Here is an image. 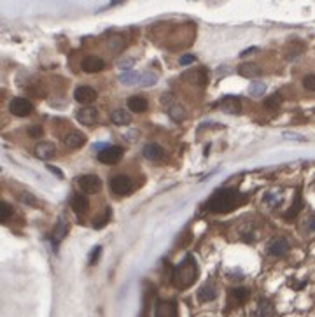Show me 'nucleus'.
Here are the masks:
<instances>
[{
	"instance_id": "nucleus-9",
	"label": "nucleus",
	"mask_w": 315,
	"mask_h": 317,
	"mask_svg": "<svg viewBox=\"0 0 315 317\" xmlns=\"http://www.w3.org/2000/svg\"><path fill=\"white\" fill-rule=\"evenodd\" d=\"M74 98L79 104H91V102L97 100V90H93L91 86H79L74 91Z\"/></svg>"
},
{
	"instance_id": "nucleus-20",
	"label": "nucleus",
	"mask_w": 315,
	"mask_h": 317,
	"mask_svg": "<svg viewBox=\"0 0 315 317\" xmlns=\"http://www.w3.org/2000/svg\"><path fill=\"white\" fill-rule=\"evenodd\" d=\"M110 121H112L114 125H117V126H124V125H130V123H132V116H130L128 110L117 109V110H114V112L110 114Z\"/></svg>"
},
{
	"instance_id": "nucleus-34",
	"label": "nucleus",
	"mask_w": 315,
	"mask_h": 317,
	"mask_svg": "<svg viewBox=\"0 0 315 317\" xmlns=\"http://www.w3.org/2000/svg\"><path fill=\"white\" fill-rule=\"evenodd\" d=\"M303 86H305V90H308V91H315V74L305 76V79H303Z\"/></svg>"
},
{
	"instance_id": "nucleus-30",
	"label": "nucleus",
	"mask_w": 315,
	"mask_h": 317,
	"mask_svg": "<svg viewBox=\"0 0 315 317\" xmlns=\"http://www.w3.org/2000/svg\"><path fill=\"white\" fill-rule=\"evenodd\" d=\"M280 104H282V98H280V95H278V93L271 95V97H268L265 100V107H266V109H271V110L278 109V105H280Z\"/></svg>"
},
{
	"instance_id": "nucleus-12",
	"label": "nucleus",
	"mask_w": 315,
	"mask_h": 317,
	"mask_svg": "<svg viewBox=\"0 0 315 317\" xmlns=\"http://www.w3.org/2000/svg\"><path fill=\"white\" fill-rule=\"evenodd\" d=\"M220 109L226 114H240V110H242V102L236 97H226L220 100Z\"/></svg>"
},
{
	"instance_id": "nucleus-3",
	"label": "nucleus",
	"mask_w": 315,
	"mask_h": 317,
	"mask_svg": "<svg viewBox=\"0 0 315 317\" xmlns=\"http://www.w3.org/2000/svg\"><path fill=\"white\" fill-rule=\"evenodd\" d=\"M77 184H79V188H81V191H84L86 195H94V193H98L100 191V188H102L100 177L93 176V174L81 176L77 179Z\"/></svg>"
},
{
	"instance_id": "nucleus-24",
	"label": "nucleus",
	"mask_w": 315,
	"mask_h": 317,
	"mask_svg": "<svg viewBox=\"0 0 315 317\" xmlns=\"http://www.w3.org/2000/svg\"><path fill=\"white\" fill-rule=\"evenodd\" d=\"M187 79L193 82V84H198V86H203L205 81H207V76H205V70H193V72L187 74Z\"/></svg>"
},
{
	"instance_id": "nucleus-38",
	"label": "nucleus",
	"mask_w": 315,
	"mask_h": 317,
	"mask_svg": "<svg viewBox=\"0 0 315 317\" xmlns=\"http://www.w3.org/2000/svg\"><path fill=\"white\" fill-rule=\"evenodd\" d=\"M306 228H308L310 232H315V216H312L308 221H306Z\"/></svg>"
},
{
	"instance_id": "nucleus-36",
	"label": "nucleus",
	"mask_w": 315,
	"mask_h": 317,
	"mask_svg": "<svg viewBox=\"0 0 315 317\" xmlns=\"http://www.w3.org/2000/svg\"><path fill=\"white\" fill-rule=\"evenodd\" d=\"M100 254H102V247H100V245H97V247H94L91 251V254H89V265L97 263L98 257H100Z\"/></svg>"
},
{
	"instance_id": "nucleus-27",
	"label": "nucleus",
	"mask_w": 315,
	"mask_h": 317,
	"mask_svg": "<svg viewBox=\"0 0 315 317\" xmlns=\"http://www.w3.org/2000/svg\"><path fill=\"white\" fill-rule=\"evenodd\" d=\"M110 221V209H107V211H105L104 214H102V216H98L97 219L93 221V228L94 229H100V228H104L105 224H107Z\"/></svg>"
},
{
	"instance_id": "nucleus-23",
	"label": "nucleus",
	"mask_w": 315,
	"mask_h": 317,
	"mask_svg": "<svg viewBox=\"0 0 315 317\" xmlns=\"http://www.w3.org/2000/svg\"><path fill=\"white\" fill-rule=\"evenodd\" d=\"M247 298H249V289H245V287H235L233 291H231V300L235 302V305L245 303Z\"/></svg>"
},
{
	"instance_id": "nucleus-40",
	"label": "nucleus",
	"mask_w": 315,
	"mask_h": 317,
	"mask_svg": "<svg viewBox=\"0 0 315 317\" xmlns=\"http://www.w3.org/2000/svg\"><path fill=\"white\" fill-rule=\"evenodd\" d=\"M23 198H25V204H28V205H35V198L34 196H28V195H23Z\"/></svg>"
},
{
	"instance_id": "nucleus-5",
	"label": "nucleus",
	"mask_w": 315,
	"mask_h": 317,
	"mask_svg": "<svg viewBox=\"0 0 315 317\" xmlns=\"http://www.w3.org/2000/svg\"><path fill=\"white\" fill-rule=\"evenodd\" d=\"M9 110L14 114V116L18 118H25V116H30L32 112H34V104H32L30 100H26V98H13L9 104Z\"/></svg>"
},
{
	"instance_id": "nucleus-29",
	"label": "nucleus",
	"mask_w": 315,
	"mask_h": 317,
	"mask_svg": "<svg viewBox=\"0 0 315 317\" xmlns=\"http://www.w3.org/2000/svg\"><path fill=\"white\" fill-rule=\"evenodd\" d=\"M265 91H266V86H265V82H261V81L252 82L249 88V93L252 97H261V95H265Z\"/></svg>"
},
{
	"instance_id": "nucleus-6",
	"label": "nucleus",
	"mask_w": 315,
	"mask_h": 317,
	"mask_svg": "<svg viewBox=\"0 0 315 317\" xmlns=\"http://www.w3.org/2000/svg\"><path fill=\"white\" fill-rule=\"evenodd\" d=\"M121 158H123V149L117 148V146H109L98 153V161L105 165H116Z\"/></svg>"
},
{
	"instance_id": "nucleus-33",
	"label": "nucleus",
	"mask_w": 315,
	"mask_h": 317,
	"mask_svg": "<svg viewBox=\"0 0 315 317\" xmlns=\"http://www.w3.org/2000/svg\"><path fill=\"white\" fill-rule=\"evenodd\" d=\"M156 81H158V76H156V74H154V72H147V74H144V76H142L140 84H142V86H152Z\"/></svg>"
},
{
	"instance_id": "nucleus-16",
	"label": "nucleus",
	"mask_w": 315,
	"mask_h": 317,
	"mask_svg": "<svg viewBox=\"0 0 315 317\" xmlns=\"http://www.w3.org/2000/svg\"><path fill=\"white\" fill-rule=\"evenodd\" d=\"M147 98H144V97H140V95H135V97H130L128 98V109L132 110V112H137V114H140V112H145L147 110Z\"/></svg>"
},
{
	"instance_id": "nucleus-17",
	"label": "nucleus",
	"mask_w": 315,
	"mask_h": 317,
	"mask_svg": "<svg viewBox=\"0 0 315 317\" xmlns=\"http://www.w3.org/2000/svg\"><path fill=\"white\" fill-rule=\"evenodd\" d=\"M165 156V151L160 144H147L144 148V158L149 161H158Z\"/></svg>"
},
{
	"instance_id": "nucleus-39",
	"label": "nucleus",
	"mask_w": 315,
	"mask_h": 317,
	"mask_svg": "<svg viewBox=\"0 0 315 317\" xmlns=\"http://www.w3.org/2000/svg\"><path fill=\"white\" fill-rule=\"evenodd\" d=\"M47 168H49L51 172H54V176H58V177H60V179H63V174H61V170H60V168H56V166H53V165H49V166H47Z\"/></svg>"
},
{
	"instance_id": "nucleus-2",
	"label": "nucleus",
	"mask_w": 315,
	"mask_h": 317,
	"mask_svg": "<svg viewBox=\"0 0 315 317\" xmlns=\"http://www.w3.org/2000/svg\"><path fill=\"white\" fill-rule=\"evenodd\" d=\"M196 277H198V265H196L195 257L186 256L184 261H180L172 273V282L179 289H187L195 284Z\"/></svg>"
},
{
	"instance_id": "nucleus-37",
	"label": "nucleus",
	"mask_w": 315,
	"mask_h": 317,
	"mask_svg": "<svg viewBox=\"0 0 315 317\" xmlns=\"http://www.w3.org/2000/svg\"><path fill=\"white\" fill-rule=\"evenodd\" d=\"M195 60H196V58L193 56V54H184V56L179 60V63H180V65H189V63H193Z\"/></svg>"
},
{
	"instance_id": "nucleus-13",
	"label": "nucleus",
	"mask_w": 315,
	"mask_h": 317,
	"mask_svg": "<svg viewBox=\"0 0 315 317\" xmlns=\"http://www.w3.org/2000/svg\"><path fill=\"white\" fill-rule=\"evenodd\" d=\"M84 142H86V135L82 132H79V130H72V132H69V135L65 137V146H69L70 149L82 148Z\"/></svg>"
},
{
	"instance_id": "nucleus-11",
	"label": "nucleus",
	"mask_w": 315,
	"mask_h": 317,
	"mask_svg": "<svg viewBox=\"0 0 315 317\" xmlns=\"http://www.w3.org/2000/svg\"><path fill=\"white\" fill-rule=\"evenodd\" d=\"M287 251H289V244H287V240L282 239V237L273 239L270 242V245H268V254H271V256H284Z\"/></svg>"
},
{
	"instance_id": "nucleus-22",
	"label": "nucleus",
	"mask_w": 315,
	"mask_h": 317,
	"mask_svg": "<svg viewBox=\"0 0 315 317\" xmlns=\"http://www.w3.org/2000/svg\"><path fill=\"white\" fill-rule=\"evenodd\" d=\"M301 209H303L301 191H296V196H294V204L291 205V209H289V211L286 212V219H287V221L294 219V217H296L298 214L301 212Z\"/></svg>"
},
{
	"instance_id": "nucleus-26",
	"label": "nucleus",
	"mask_w": 315,
	"mask_h": 317,
	"mask_svg": "<svg viewBox=\"0 0 315 317\" xmlns=\"http://www.w3.org/2000/svg\"><path fill=\"white\" fill-rule=\"evenodd\" d=\"M11 216H13V207H11L7 201H2V204H0V221H2V223H7V221L11 219Z\"/></svg>"
},
{
	"instance_id": "nucleus-31",
	"label": "nucleus",
	"mask_w": 315,
	"mask_h": 317,
	"mask_svg": "<svg viewBox=\"0 0 315 317\" xmlns=\"http://www.w3.org/2000/svg\"><path fill=\"white\" fill-rule=\"evenodd\" d=\"M123 46H124V41L121 37H112L109 41V47H110V51H114V53H119L121 49H123Z\"/></svg>"
},
{
	"instance_id": "nucleus-7",
	"label": "nucleus",
	"mask_w": 315,
	"mask_h": 317,
	"mask_svg": "<svg viewBox=\"0 0 315 317\" xmlns=\"http://www.w3.org/2000/svg\"><path fill=\"white\" fill-rule=\"evenodd\" d=\"M154 317H179L177 303L168 302V300H161V302H158Z\"/></svg>"
},
{
	"instance_id": "nucleus-1",
	"label": "nucleus",
	"mask_w": 315,
	"mask_h": 317,
	"mask_svg": "<svg viewBox=\"0 0 315 317\" xmlns=\"http://www.w3.org/2000/svg\"><path fill=\"white\" fill-rule=\"evenodd\" d=\"M245 201V195L238 191L235 188H220L214 195L210 196L207 207L208 211L224 214V212H231L233 209H236L238 205H242Z\"/></svg>"
},
{
	"instance_id": "nucleus-19",
	"label": "nucleus",
	"mask_w": 315,
	"mask_h": 317,
	"mask_svg": "<svg viewBox=\"0 0 315 317\" xmlns=\"http://www.w3.org/2000/svg\"><path fill=\"white\" fill-rule=\"evenodd\" d=\"M70 207H72L74 212L81 216V214H84L88 211V198L84 195H74L70 198Z\"/></svg>"
},
{
	"instance_id": "nucleus-14",
	"label": "nucleus",
	"mask_w": 315,
	"mask_h": 317,
	"mask_svg": "<svg viewBox=\"0 0 315 317\" xmlns=\"http://www.w3.org/2000/svg\"><path fill=\"white\" fill-rule=\"evenodd\" d=\"M238 74L242 77H247V79L258 77V76H261V67H259L258 63L245 62V63H242V65L238 67Z\"/></svg>"
},
{
	"instance_id": "nucleus-41",
	"label": "nucleus",
	"mask_w": 315,
	"mask_h": 317,
	"mask_svg": "<svg viewBox=\"0 0 315 317\" xmlns=\"http://www.w3.org/2000/svg\"><path fill=\"white\" fill-rule=\"evenodd\" d=\"M256 51H258V47H250V49L243 51V53L240 54V56H247V54H250V53H256Z\"/></svg>"
},
{
	"instance_id": "nucleus-25",
	"label": "nucleus",
	"mask_w": 315,
	"mask_h": 317,
	"mask_svg": "<svg viewBox=\"0 0 315 317\" xmlns=\"http://www.w3.org/2000/svg\"><path fill=\"white\" fill-rule=\"evenodd\" d=\"M140 76L137 72H132V70H130V72H123L119 76V81L123 82V84H137V82H140Z\"/></svg>"
},
{
	"instance_id": "nucleus-28",
	"label": "nucleus",
	"mask_w": 315,
	"mask_h": 317,
	"mask_svg": "<svg viewBox=\"0 0 315 317\" xmlns=\"http://www.w3.org/2000/svg\"><path fill=\"white\" fill-rule=\"evenodd\" d=\"M65 235H67V224L63 223V221H60V223L56 224V228H54L53 242H54V244H58V242H60Z\"/></svg>"
},
{
	"instance_id": "nucleus-18",
	"label": "nucleus",
	"mask_w": 315,
	"mask_h": 317,
	"mask_svg": "<svg viewBox=\"0 0 315 317\" xmlns=\"http://www.w3.org/2000/svg\"><path fill=\"white\" fill-rule=\"evenodd\" d=\"M215 296H217V291H215V286L212 282L203 284V286L198 289V300L200 302H203V303L212 302Z\"/></svg>"
},
{
	"instance_id": "nucleus-32",
	"label": "nucleus",
	"mask_w": 315,
	"mask_h": 317,
	"mask_svg": "<svg viewBox=\"0 0 315 317\" xmlns=\"http://www.w3.org/2000/svg\"><path fill=\"white\" fill-rule=\"evenodd\" d=\"M170 116H172L175 121H182L184 118H186V112H184V109H182V107L173 105L172 109H170Z\"/></svg>"
},
{
	"instance_id": "nucleus-8",
	"label": "nucleus",
	"mask_w": 315,
	"mask_h": 317,
	"mask_svg": "<svg viewBox=\"0 0 315 317\" xmlns=\"http://www.w3.org/2000/svg\"><path fill=\"white\" fill-rule=\"evenodd\" d=\"M76 118H77V121L81 123V125L89 126V125H94V123H97L98 112H97V109H93V107L84 105V107H81V109L77 110Z\"/></svg>"
},
{
	"instance_id": "nucleus-15",
	"label": "nucleus",
	"mask_w": 315,
	"mask_h": 317,
	"mask_svg": "<svg viewBox=\"0 0 315 317\" xmlns=\"http://www.w3.org/2000/svg\"><path fill=\"white\" fill-rule=\"evenodd\" d=\"M56 154V148H54L51 142H42L35 148V156L39 160H51V158Z\"/></svg>"
},
{
	"instance_id": "nucleus-21",
	"label": "nucleus",
	"mask_w": 315,
	"mask_h": 317,
	"mask_svg": "<svg viewBox=\"0 0 315 317\" xmlns=\"http://www.w3.org/2000/svg\"><path fill=\"white\" fill-rule=\"evenodd\" d=\"M273 314H275L273 303L268 302V300H261L254 312V317H273Z\"/></svg>"
},
{
	"instance_id": "nucleus-10",
	"label": "nucleus",
	"mask_w": 315,
	"mask_h": 317,
	"mask_svg": "<svg viewBox=\"0 0 315 317\" xmlns=\"http://www.w3.org/2000/svg\"><path fill=\"white\" fill-rule=\"evenodd\" d=\"M81 67H82V70H84V72L97 74V72H100V70H104L105 63H104L102 58H98V56H86L84 60H82Z\"/></svg>"
},
{
	"instance_id": "nucleus-35",
	"label": "nucleus",
	"mask_w": 315,
	"mask_h": 317,
	"mask_svg": "<svg viewBox=\"0 0 315 317\" xmlns=\"http://www.w3.org/2000/svg\"><path fill=\"white\" fill-rule=\"evenodd\" d=\"M44 133V130H42V126H39V125H35V126H30L28 128V135L30 137H34V138H39Z\"/></svg>"
},
{
	"instance_id": "nucleus-4",
	"label": "nucleus",
	"mask_w": 315,
	"mask_h": 317,
	"mask_svg": "<svg viewBox=\"0 0 315 317\" xmlns=\"http://www.w3.org/2000/svg\"><path fill=\"white\" fill-rule=\"evenodd\" d=\"M110 191L117 196H126L133 191V184L126 176H116L110 179Z\"/></svg>"
}]
</instances>
